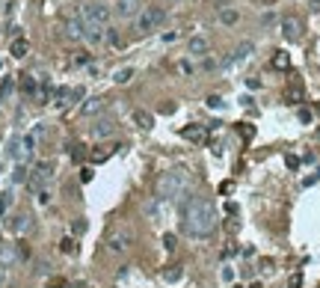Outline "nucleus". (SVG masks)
<instances>
[{
	"instance_id": "2f4dec72",
	"label": "nucleus",
	"mask_w": 320,
	"mask_h": 288,
	"mask_svg": "<svg viewBox=\"0 0 320 288\" xmlns=\"http://www.w3.org/2000/svg\"><path fill=\"white\" fill-rule=\"evenodd\" d=\"M208 104H211L214 110H220V107H223V98H220V95H211V98H208Z\"/></svg>"
},
{
	"instance_id": "5701e85b",
	"label": "nucleus",
	"mask_w": 320,
	"mask_h": 288,
	"mask_svg": "<svg viewBox=\"0 0 320 288\" xmlns=\"http://www.w3.org/2000/svg\"><path fill=\"white\" fill-rule=\"evenodd\" d=\"M27 178H30V175H27V167H24V164H18V167H15V173H12V181H15V184H21V181H27Z\"/></svg>"
},
{
	"instance_id": "f257e3e1",
	"label": "nucleus",
	"mask_w": 320,
	"mask_h": 288,
	"mask_svg": "<svg viewBox=\"0 0 320 288\" xmlns=\"http://www.w3.org/2000/svg\"><path fill=\"white\" fill-rule=\"evenodd\" d=\"M217 229V211L208 199L187 193L181 202V232L187 238H208Z\"/></svg>"
},
{
	"instance_id": "1a4fd4ad",
	"label": "nucleus",
	"mask_w": 320,
	"mask_h": 288,
	"mask_svg": "<svg viewBox=\"0 0 320 288\" xmlns=\"http://www.w3.org/2000/svg\"><path fill=\"white\" fill-rule=\"evenodd\" d=\"M83 27H86V24H83V18H68V21L62 24L65 36H68V39H74V42H80V39H83Z\"/></svg>"
},
{
	"instance_id": "412c9836",
	"label": "nucleus",
	"mask_w": 320,
	"mask_h": 288,
	"mask_svg": "<svg viewBox=\"0 0 320 288\" xmlns=\"http://www.w3.org/2000/svg\"><path fill=\"white\" fill-rule=\"evenodd\" d=\"M131 77H134V68H131V65H125V68H119V71L113 74V80H116V83H128Z\"/></svg>"
},
{
	"instance_id": "a878e982",
	"label": "nucleus",
	"mask_w": 320,
	"mask_h": 288,
	"mask_svg": "<svg viewBox=\"0 0 320 288\" xmlns=\"http://www.w3.org/2000/svg\"><path fill=\"white\" fill-rule=\"evenodd\" d=\"M104 42H110V45H119L122 39H119V33H116L113 27H107V30H104Z\"/></svg>"
},
{
	"instance_id": "9b49d317",
	"label": "nucleus",
	"mask_w": 320,
	"mask_h": 288,
	"mask_svg": "<svg viewBox=\"0 0 320 288\" xmlns=\"http://www.w3.org/2000/svg\"><path fill=\"white\" fill-rule=\"evenodd\" d=\"M116 15H122V18L139 15V0H119V3H116Z\"/></svg>"
},
{
	"instance_id": "4be33fe9",
	"label": "nucleus",
	"mask_w": 320,
	"mask_h": 288,
	"mask_svg": "<svg viewBox=\"0 0 320 288\" xmlns=\"http://www.w3.org/2000/svg\"><path fill=\"white\" fill-rule=\"evenodd\" d=\"M288 65H291L288 54H285V51H276V57H273V68H288Z\"/></svg>"
},
{
	"instance_id": "37998d69",
	"label": "nucleus",
	"mask_w": 320,
	"mask_h": 288,
	"mask_svg": "<svg viewBox=\"0 0 320 288\" xmlns=\"http://www.w3.org/2000/svg\"><path fill=\"white\" fill-rule=\"evenodd\" d=\"M309 6H312V9H315V12H318V9H320V0H312V3H309Z\"/></svg>"
},
{
	"instance_id": "7c9ffc66",
	"label": "nucleus",
	"mask_w": 320,
	"mask_h": 288,
	"mask_svg": "<svg viewBox=\"0 0 320 288\" xmlns=\"http://www.w3.org/2000/svg\"><path fill=\"white\" fill-rule=\"evenodd\" d=\"M107 158H110V152H101V149L92 152V161H95V164H101V161H107Z\"/></svg>"
},
{
	"instance_id": "393cba45",
	"label": "nucleus",
	"mask_w": 320,
	"mask_h": 288,
	"mask_svg": "<svg viewBox=\"0 0 320 288\" xmlns=\"http://www.w3.org/2000/svg\"><path fill=\"white\" fill-rule=\"evenodd\" d=\"M21 89H24L27 95H33V92H36V80H33L30 74H24V77H21Z\"/></svg>"
},
{
	"instance_id": "dca6fc26",
	"label": "nucleus",
	"mask_w": 320,
	"mask_h": 288,
	"mask_svg": "<svg viewBox=\"0 0 320 288\" xmlns=\"http://www.w3.org/2000/svg\"><path fill=\"white\" fill-rule=\"evenodd\" d=\"M181 137H184V140H202V137H205V125H187V128L181 131Z\"/></svg>"
},
{
	"instance_id": "58836bf2",
	"label": "nucleus",
	"mask_w": 320,
	"mask_h": 288,
	"mask_svg": "<svg viewBox=\"0 0 320 288\" xmlns=\"http://www.w3.org/2000/svg\"><path fill=\"white\" fill-rule=\"evenodd\" d=\"M223 280H226V283H231V280H234V271H231V268H226V271H223Z\"/></svg>"
},
{
	"instance_id": "b1692460",
	"label": "nucleus",
	"mask_w": 320,
	"mask_h": 288,
	"mask_svg": "<svg viewBox=\"0 0 320 288\" xmlns=\"http://www.w3.org/2000/svg\"><path fill=\"white\" fill-rule=\"evenodd\" d=\"M9 205H12V190H3L0 193V217L9 211Z\"/></svg>"
},
{
	"instance_id": "9d476101",
	"label": "nucleus",
	"mask_w": 320,
	"mask_h": 288,
	"mask_svg": "<svg viewBox=\"0 0 320 288\" xmlns=\"http://www.w3.org/2000/svg\"><path fill=\"white\" fill-rule=\"evenodd\" d=\"M83 24H86V21H83ZM104 30H107V27H101V24H86V27H83V39L92 42V45H98V42H104Z\"/></svg>"
},
{
	"instance_id": "a18cd8bd",
	"label": "nucleus",
	"mask_w": 320,
	"mask_h": 288,
	"mask_svg": "<svg viewBox=\"0 0 320 288\" xmlns=\"http://www.w3.org/2000/svg\"><path fill=\"white\" fill-rule=\"evenodd\" d=\"M252 288H264V286H258V283H255V286H252Z\"/></svg>"
},
{
	"instance_id": "cd10ccee",
	"label": "nucleus",
	"mask_w": 320,
	"mask_h": 288,
	"mask_svg": "<svg viewBox=\"0 0 320 288\" xmlns=\"http://www.w3.org/2000/svg\"><path fill=\"white\" fill-rule=\"evenodd\" d=\"M163 280H166V283H175V280H181V268H172V271H166V274H163Z\"/></svg>"
},
{
	"instance_id": "c85d7f7f",
	"label": "nucleus",
	"mask_w": 320,
	"mask_h": 288,
	"mask_svg": "<svg viewBox=\"0 0 320 288\" xmlns=\"http://www.w3.org/2000/svg\"><path fill=\"white\" fill-rule=\"evenodd\" d=\"M163 247H166V250H175V247H178V238H175V235H163Z\"/></svg>"
},
{
	"instance_id": "c756f323",
	"label": "nucleus",
	"mask_w": 320,
	"mask_h": 288,
	"mask_svg": "<svg viewBox=\"0 0 320 288\" xmlns=\"http://www.w3.org/2000/svg\"><path fill=\"white\" fill-rule=\"evenodd\" d=\"M71 229H74V235H83V232H86V220H74Z\"/></svg>"
},
{
	"instance_id": "4468645a",
	"label": "nucleus",
	"mask_w": 320,
	"mask_h": 288,
	"mask_svg": "<svg viewBox=\"0 0 320 288\" xmlns=\"http://www.w3.org/2000/svg\"><path fill=\"white\" fill-rule=\"evenodd\" d=\"M134 122H137L142 131H148V128L154 125V116H151L148 110H134Z\"/></svg>"
},
{
	"instance_id": "0eeeda50",
	"label": "nucleus",
	"mask_w": 320,
	"mask_h": 288,
	"mask_svg": "<svg viewBox=\"0 0 320 288\" xmlns=\"http://www.w3.org/2000/svg\"><path fill=\"white\" fill-rule=\"evenodd\" d=\"M131 241H134V235H131L128 229L113 232V235H110V241H107V250H110V253H116V256H122V253L131 247Z\"/></svg>"
},
{
	"instance_id": "20e7f679",
	"label": "nucleus",
	"mask_w": 320,
	"mask_h": 288,
	"mask_svg": "<svg viewBox=\"0 0 320 288\" xmlns=\"http://www.w3.org/2000/svg\"><path fill=\"white\" fill-rule=\"evenodd\" d=\"M163 18H166V12L160 6H148V9H142L137 15V30L139 33H151V30H157V24H163Z\"/></svg>"
},
{
	"instance_id": "f3484780",
	"label": "nucleus",
	"mask_w": 320,
	"mask_h": 288,
	"mask_svg": "<svg viewBox=\"0 0 320 288\" xmlns=\"http://www.w3.org/2000/svg\"><path fill=\"white\" fill-rule=\"evenodd\" d=\"M217 18H220V24H226V27H229V24H237V18H240V15H237V9H220V12H217Z\"/></svg>"
},
{
	"instance_id": "e433bc0d",
	"label": "nucleus",
	"mask_w": 320,
	"mask_h": 288,
	"mask_svg": "<svg viewBox=\"0 0 320 288\" xmlns=\"http://www.w3.org/2000/svg\"><path fill=\"white\" fill-rule=\"evenodd\" d=\"M39 202L47 205V202H50V193H47V190H39Z\"/></svg>"
},
{
	"instance_id": "39448f33",
	"label": "nucleus",
	"mask_w": 320,
	"mask_h": 288,
	"mask_svg": "<svg viewBox=\"0 0 320 288\" xmlns=\"http://www.w3.org/2000/svg\"><path fill=\"white\" fill-rule=\"evenodd\" d=\"M83 21H86V24H101V27H107L110 9H107L104 3H86V6H83Z\"/></svg>"
},
{
	"instance_id": "c9c22d12",
	"label": "nucleus",
	"mask_w": 320,
	"mask_h": 288,
	"mask_svg": "<svg viewBox=\"0 0 320 288\" xmlns=\"http://www.w3.org/2000/svg\"><path fill=\"white\" fill-rule=\"evenodd\" d=\"M300 122H312V110L303 107V110H300Z\"/></svg>"
},
{
	"instance_id": "a19ab883",
	"label": "nucleus",
	"mask_w": 320,
	"mask_h": 288,
	"mask_svg": "<svg viewBox=\"0 0 320 288\" xmlns=\"http://www.w3.org/2000/svg\"><path fill=\"white\" fill-rule=\"evenodd\" d=\"M71 155H74V161H80V158H83V146H74V152H71Z\"/></svg>"
},
{
	"instance_id": "f8f14e48",
	"label": "nucleus",
	"mask_w": 320,
	"mask_h": 288,
	"mask_svg": "<svg viewBox=\"0 0 320 288\" xmlns=\"http://www.w3.org/2000/svg\"><path fill=\"white\" fill-rule=\"evenodd\" d=\"M104 104H107V101H104L101 95H95V98H89V101H83V107H80V113H83V116H95V113H101V110H104Z\"/></svg>"
},
{
	"instance_id": "f03ea898",
	"label": "nucleus",
	"mask_w": 320,
	"mask_h": 288,
	"mask_svg": "<svg viewBox=\"0 0 320 288\" xmlns=\"http://www.w3.org/2000/svg\"><path fill=\"white\" fill-rule=\"evenodd\" d=\"M187 184H190V170L175 167V170H169L157 178V199H175V196H181V190Z\"/></svg>"
},
{
	"instance_id": "a211bd4d",
	"label": "nucleus",
	"mask_w": 320,
	"mask_h": 288,
	"mask_svg": "<svg viewBox=\"0 0 320 288\" xmlns=\"http://www.w3.org/2000/svg\"><path fill=\"white\" fill-rule=\"evenodd\" d=\"M30 226H33V220H30V214H18V217L12 220V229H15V232H27Z\"/></svg>"
},
{
	"instance_id": "7ed1b4c3",
	"label": "nucleus",
	"mask_w": 320,
	"mask_h": 288,
	"mask_svg": "<svg viewBox=\"0 0 320 288\" xmlns=\"http://www.w3.org/2000/svg\"><path fill=\"white\" fill-rule=\"evenodd\" d=\"M53 178V161H39L36 167H33V173H30V178H27V184H30V190H45V184Z\"/></svg>"
},
{
	"instance_id": "c03bdc74",
	"label": "nucleus",
	"mask_w": 320,
	"mask_h": 288,
	"mask_svg": "<svg viewBox=\"0 0 320 288\" xmlns=\"http://www.w3.org/2000/svg\"><path fill=\"white\" fill-rule=\"evenodd\" d=\"M166 3H181V0H166Z\"/></svg>"
},
{
	"instance_id": "ea45409f",
	"label": "nucleus",
	"mask_w": 320,
	"mask_h": 288,
	"mask_svg": "<svg viewBox=\"0 0 320 288\" xmlns=\"http://www.w3.org/2000/svg\"><path fill=\"white\" fill-rule=\"evenodd\" d=\"M74 62H77V65H86V62H89V54H80V57H77Z\"/></svg>"
},
{
	"instance_id": "6e6552de",
	"label": "nucleus",
	"mask_w": 320,
	"mask_h": 288,
	"mask_svg": "<svg viewBox=\"0 0 320 288\" xmlns=\"http://www.w3.org/2000/svg\"><path fill=\"white\" fill-rule=\"evenodd\" d=\"M21 262V253L15 250V244H3L0 247V268H12Z\"/></svg>"
},
{
	"instance_id": "f704fd0d",
	"label": "nucleus",
	"mask_w": 320,
	"mask_h": 288,
	"mask_svg": "<svg viewBox=\"0 0 320 288\" xmlns=\"http://www.w3.org/2000/svg\"><path fill=\"white\" fill-rule=\"evenodd\" d=\"M288 286H291V288H300V286H303V277H300V274H294V277H291V283H288Z\"/></svg>"
},
{
	"instance_id": "bb28decb",
	"label": "nucleus",
	"mask_w": 320,
	"mask_h": 288,
	"mask_svg": "<svg viewBox=\"0 0 320 288\" xmlns=\"http://www.w3.org/2000/svg\"><path fill=\"white\" fill-rule=\"evenodd\" d=\"M59 250H62V253H68V256H71V253H74V250H77V244H74V241H71V238H62V241H59Z\"/></svg>"
},
{
	"instance_id": "72a5a7b5",
	"label": "nucleus",
	"mask_w": 320,
	"mask_h": 288,
	"mask_svg": "<svg viewBox=\"0 0 320 288\" xmlns=\"http://www.w3.org/2000/svg\"><path fill=\"white\" fill-rule=\"evenodd\" d=\"M9 89H12V80H3V83H0V101L6 98V92H9Z\"/></svg>"
},
{
	"instance_id": "6ab92c4d",
	"label": "nucleus",
	"mask_w": 320,
	"mask_h": 288,
	"mask_svg": "<svg viewBox=\"0 0 320 288\" xmlns=\"http://www.w3.org/2000/svg\"><path fill=\"white\" fill-rule=\"evenodd\" d=\"M27 51H30V45H27V39H15L12 42V57H27Z\"/></svg>"
},
{
	"instance_id": "423d86ee",
	"label": "nucleus",
	"mask_w": 320,
	"mask_h": 288,
	"mask_svg": "<svg viewBox=\"0 0 320 288\" xmlns=\"http://www.w3.org/2000/svg\"><path fill=\"white\" fill-rule=\"evenodd\" d=\"M282 33H285L288 42H300L303 39V21L297 15H285L282 18Z\"/></svg>"
},
{
	"instance_id": "79ce46f5",
	"label": "nucleus",
	"mask_w": 320,
	"mask_h": 288,
	"mask_svg": "<svg viewBox=\"0 0 320 288\" xmlns=\"http://www.w3.org/2000/svg\"><path fill=\"white\" fill-rule=\"evenodd\" d=\"M6 286V268H0V288Z\"/></svg>"
},
{
	"instance_id": "aec40b11",
	"label": "nucleus",
	"mask_w": 320,
	"mask_h": 288,
	"mask_svg": "<svg viewBox=\"0 0 320 288\" xmlns=\"http://www.w3.org/2000/svg\"><path fill=\"white\" fill-rule=\"evenodd\" d=\"M252 51H255V48H252V42H243V45H240V48L234 51V59H231V62H243V59H246V57H249Z\"/></svg>"
},
{
	"instance_id": "473e14b6",
	"label": "nucleus",
	"mask_w": 320,
	"mask_h": 288,
	"mask_svg": "<svg viewBox=\"0 0 320 288\" xmlns=\"http://www.w3.org/2000/svg\"><path fill=\"white\" fill-rule=\"evenodd\" d=\"M285 164H288L291 170H297V167H300V158H297V155H288V158H285Z\"/></svg>"
},
{
	"instance_id": "2eb2a0df",
	"label": "nucleus",
	"mask_w": 320,
	"mask_h": 288,
	"mask_svg": "<svg viewBox=\"0 0 320 288\" xmlns=\"http://www.w3.org/2000/svg\"><path fill=\"white\" fill-rule=\"evenodd\" d=\"M113 131H116V125H113V122H107V119H104V122H98V125H95V128H92V137H98V140H104V137H110V134H113Z\"/></svg>"
},
{
	"instance_id": "ddd939ff",
	"label": "nucleus",
	"mask_w": 320,
	"mask_h": 288,
	"mask_svg": "<svg viewBox=\"0 0 320 288\" xmlns=\"http://www.w3.org/2000/svg\"><path fill=\"white\" fill-rule=\"evenodd\" d=\"M187 48H190V54H196V57H205L211 45H208V39H205V36H193Z\"/></svg>"
},
{
	"instance_id": "4c0bfd02",
	"label": "nucleus",
	"mask_w": 320,
	"mask_h": 288,
	"mask_svg": "<svg viewBox=\"0 0 320 288\" xmlns=\"http://www.w3.org/2000/svg\"><path fill=\"white\" fill-rule=\"evenodd\" d=\"M80 178H83V181H92V170H89V167H83V173H80Z\"/></svg>"
}]
</instances>
